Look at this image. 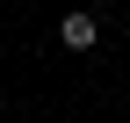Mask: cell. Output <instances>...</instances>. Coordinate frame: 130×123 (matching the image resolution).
<instances>
[{
  "instance_id": "cell-1",
  "label": "cell",
  "mask_w": 130,
  "mask_h": 123,
  "mask_svg": "<svg viewBox=\"0 0 130 123\" xmlns=\"http://www.w3.org/2000/svg\"><path fill=\"white\" fill-rule=\"evenodd\" d=\"M58 43H65V51H94V43H101V22H94L87 7H72V14L58 22Z\"/></svg>"
}]
</instances>
